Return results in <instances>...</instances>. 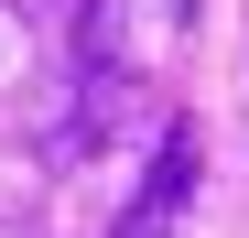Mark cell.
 Here are the masks:
<instances>
[{
  "label": "cell",
  "mask_w": 249,
  "mask_h": 238,
  "mask_svg": "<svg viewBox=\"0 0 249 238\" xmlns=\"http://www.w3.org/2000/svg\"><path fill=\"white\" fill-rule=\"evenodd\" d=\"M195 173H206V130H195V119H174V130L152 141L141 195L119 206V227H108V238H174V227H184V206H195Z\"/></svg>",
  "instance_id": "obj_1"
}]
</instances>
